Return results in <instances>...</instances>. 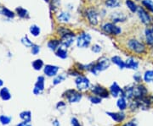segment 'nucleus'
Segmentation results:
<instances>
[{
  "label": "nucleus",
  "mask_w": 153,
  "mask_h": 126,
  "mask_svg": "<svg viewBox=\"0 0 153 126\" xmlns=\"http://www.w3.org/2000/svg\"><path fill=\"white\" fill-rule=\"evenodd\" d=\"M136 1H140V0H136Z\"/></svg>",
  "instance_id": "obj_48"
},
{
  "label": "nucleus",
  "mask_w": 153,
  "mask_h": 126,
  "mask_svg": "<svg viewBox=\"0 0 153 126\" xmlns=\"http://www.w3.org/2000/svg\"><path fill=\"white\" fill-rule=\"evenodd\" d=\"M122 88L118 86V84L117 82H114L111 86H110V93L113 97H117L119 95H122Z\"/></svg>",
  "instance_id": "obj_17"
},
{
  "label": "nucleus",
  "mask_w": 153,
  "mask_h": 126,
  "mask_svg": "<svg viewBox=\"0 0 153 126\" xmlns=\"http://www.w3.org/2000/svg\"><path fill=\"white\" fill-rule=\"evenodd\" d=\"M92 37L89 33L82 32L81 33L76 40V47L79 48H86L91 43Z\"/></svg>",
  "instance_id": "obj_3"
},
{
  "label": "nucleus",
  "mask_w": 153,
  "mask_h": 126,
  "mask_svg": "<svg viewBox=\"0 0 153 126\" xmlns=\"http://www.w3.org/2000/svg\"><path fill=\"white\" fill-rule=\"evenodd\" d=\"M143 79L146 83L153 82V70H147L145 72Z\"/></svg>",
  "instance_id": "obj_26"
},
{
  "label": "nucleus",
  "mask_w": 153,
  "mask_h": 126,
  "mask_svg": "<svg viewBox=\"0 0 153 126\" xmlns=\"http://www.w3.org/2000/svg\"><path fill=\"white\" fill-rule=\"evenodd\" d=\"M30 32H31V34L33 35V37H38V36L40 35L41 30H40V27L38 26L37 25H33L30 27Z\"/></svg>",
  "instance_id": "obj_28"
},
{
  "label": "nucleus",
  "mask_w": 153,
  "mask_h": 126,
  "mask_svg": "<svg viewBox=\"0 0 153 126\" xmlns=\"http://www.w3.org/2000/svg\"><path fill=\"white\" fill-rule=\"evenodd\" d=\"M44 66V62L42 59H37V60L33 61V67L35 70H40Z\"/></svg>",
  "instance_id": "obj_30"
},
{
  "label": "nucleus",
  "mask_w": 153,
  "mask_h": 126,
  "mask_svg": "<svg viewBox=\"0 0 153 126\" xmlns=\"http://www.w3.org/2000/svg\"><path fill=\"white\" fill-rule=\"evenodd\" d=\"M66 100L71 103H76L80 102V100L82 99V94L79 92H77L76 90H68L66 92Z\"/></svg>",
  "instance_id": "obj_7"
},
{
  "label": "nucleus",
  "mask_w": 153,
  "mask_h": 126,
  "mask_svg": "<svg viewBox=\"0 0 153 126\" xmlns=\"http://www.w3.org/2000/svg\"><path fill=\"white\" fill-rule=\"evenodd\" d=\"M125 4L127 8L131 11L132 13H135L138 10V6H137L136 3L133 0H125Z\"/></svg>",
  "instance_id": "obj_24"
},
{
  "label": "nucleus",
  "mask_w": 153,
  "mask_h": 126,
  "mask_svg": "<svg viewBox=\"0 0 153 126\" xmlns=\"http://www.w3.org/2000/svg\"><path fill=\"white\" fill-rule=\"evenodd\" d=\"M44 1H45V2H47V3H49V0H44Z\"/></svg>",
  "instance_id": "obj_47"
},
{
  "label": "nucleus",
  "mask_w": 153,
  "mask_h": 126,
  "mask_svg": "<svg viewBox=\"0 0 153 126\" xmlns=\"http://www.w3.org/2000/svg\"><path fill=\"white\" fill-rule=\"evenodd\" d=\"M91 49H92V51H93L94 53H100V51L102 50V48H101V46L99 45V44H94V45H93V47H92Z\"/></svg>",
  "instance_id": "obj_38"
},
{
  "label": "nucleus",
  "mask_w": 153,
  "mask_h": 126,
  "mask_svg": "<svg viewBox=\"0 0 153 126\" xmlns=\"http://www.w3.org/2000/svg\"><path fill=\"white\" fill-rule=\"evenodd\" d=\"M71 124L72 126H81L80 125V124H79V122H78V120L76 119V118H72V119H71Z\"/></svg>",
  "instance_id": "obj_41"
},
{
  "label": "nucleus",
  "mask_w": 153,
  "mask_h": 126,
  "mask_svg": "<svg viewBox=\"0 0 153 126\" xmlns=\"http://www.w3.org/2000/svg\"><path fill=\"white\" fill-rule=\"evenodd\" d=\"M111 61L106 57H101L100 59H99V60L95 64H94L92 65L89 71H91V73H93L94 75H96L99 72L104 71L105 70H107L111 65Z\"/></svg>",
  "instance_id": "obj_1"
},
{
  "label": "nucleus",
  "mask_w": 153,
  "mask_h": 126,
  "mask_svg": "<svg viewBox=\"0 0 153 126\" xmlns=\"http://www.w3.org/2000/svg\"><path fill=\"white\" fill-rule=\"evenodd\" d=\"M147 94V90L146 86H144L142 85H139L135 86H132V95H133V98L137 99L144 97H146V95Z\"/></svg>",
  "instance_id": "obj_8"
},
{
  "label": "nucleus",
  "mask_w": 153,
  "mask_h": 126,
  "mask_svg": "<svg viewBox=\"0 0 153 126\" xmlns=\"http://www.w3.org/2000/svg\"><path fill=\"white\" fill-rule=\"evenodd\" d=\"M75 84L78 91H86L90 86L89 80L86 76L81 75L76 77V79L75 80Z\"/></svg>",
  "instance_id": "obj_5"
},
{
  "label": "nucleus",
  "mask_w": 153,
  "mask_h": 126,
  "mask_svg": "<svg viewBox=\"0 0 153 126\" xmlns=\"http://www.w3.org/2000/svg\"><path fill=\"white\" fill-rule=\"evenodd\" d=\"M138 16L140 18V21L142 22L144 25H150L152 22V18L150 16V15L148 14V12L142 7H139L138 8Z\"/></svg>",
  "instance_id": "obj_9"
},
{
  "label": "nucleus",
  "mask_w": 153,
  "mask_h": 126,
  "mask_svg": "<svg viewBox=\"0 0 153 126\" xmlns=\"http://www.w3.org/2000/svg\"><path fill=\"white\" fill-rule=\"evenodd\" d=\"M44 90V78L43 76H39L38 78V81L35 84V87L33 92L36 95L41 94Z\"/></svg>",
  "instance_id": "obj_14"
},
{
  "label": "nucleus",
  "mask_w": 153,
  "mask_h": 126,
  "mask_svg": "<svg viewBox=\"0 0 153 126\" xmlns=\"http://www.w3.org/2000/svg\"><path fill=\"white\" fill-rule=\"evenodd\" d=\"M55 55L60 58L61 59H66L68 58V52H67V48L66 47L60 45V47L57 48V50L55 51Z\"/></svg>",
  "instance_id": "obj_18"
},
{
  "label": "nucleus",
  "mask_w": 153,
  "mask_h": 126,
  "mask_svg": "<svg viewBox=\"0 0 153 126\" xmlns=\"http://www.w3.org/2000/svg\"><path fill=\"white\" fill-rule=\"evenodd\" d=\"M125 68L128 70H137L139 68V62L136 61L134 58H128L125 61Z\"/></svg>",
  "instance_id": "obj_15"
},
{
  "label": "nucleus",
  "mask_w": 153,
  "mask_h": 126,
  "mask_svg": "<svg viewBox=\"0 0 153 126\" xmlns=\"http://www.w3.org/2000/svg\"><path fill=\"white\" fill-rule=\"evenodd\" d=\"M70 19H71V15L68 12H66V11L60 12V13H59V15H57V20L60 23H68Z\"/></svg>",
  "instance_id": "obj_20"
},
{
  "label": "nucleus",
  "mask_w": 153,
  "mask_h": 126,
  "mask_svg": "<svg viewBox=\"0 0 153 126\" xmlns=\"http://www.w3.org/2000/svg\"><path fill=\"white\" fill-rule=\"evenodd\" d=\"M106 114L109 115L115 122L121 123L125 119V114L123 113H111V112H106Z\"/></svg>",
  "instance_id": "obj_19"
},
{
  "label": "nucleus",
  "mask_w": 153,
  "mask_h": 126,
  "mask_svg": "<svg viewBox=\"0 0 153 126\" xmlns=\"http://www.w3.org/2000/svg\"><path fill=\"white\" fill-rule=\"evenodd\" d=\"M127 47L130 51L135 53L137 54H142L146 51V48L145 44L143 43L142 42H140L139 40L134 38L129 39L127 42Z\"/></svg>",
  "instance_id": "obj_2"
},
{
  "label": "nucleus",
  "mask_w": 153,
  "mask_h": 126,
  "mask_svg": "<svg viewBox=\"0 0 153 126\" xmlns=\"http://www.w3.org/2000/svg\"><path fill=\"white\" fill-rule=\"evenodd\" d=\"M21 118L25 122H29L31 120V113L30 112H23L21 114Z\"/></svg>",
  "instance_id": "obj_35"
},
{
  "label": "nucleus",
  "mask_w": 153,
  "mask_h": 126,
  "mask_svg": "<svg viewBox=\"0 0 153 126\" xmlns=\"http://www.w3.org/2000/svg\"><path fill=\"white\" fill-rule=\"evenodd\" d=\"M40 52V47L38 45H33L32 47V53L34 55H37Z\"/></svg>",
  "instance_id": "obj_39"
},
{
  "label": "nucleus",
  "mask_w": 153,
  "mask_h": 126,
  "mask_svg": "<svg viewBox=\"0 0 153 126\" xmlns=\"http://www.w3.org/2000/svg\"><path fill=\"white\" fill-rule=\"evenodd\" d=\"M134 81H136V82H140V81H141V76L140 75H134Z\"/></svg>",
  "instance_id": "obj_42"
},
{
  "label": "nucleus",
  "mask_w": 153,
  "mask_h": 126,
  "mask_svg": "<svg viewBox=\"0 0 153 126\" xmlns=\"http://www.w3.org/2000/svg\"><path fill=\"white\" fill-rule=\"evenodd\" d=\"M65 79H66V75H65L64 74L59 75H56L55 78V80L53 81V84H54V85H58V84H60V83H61L62 81H64Z\"/></svg>",
  "instance_id": "obj_34"
},
{
  "label": "nucleus",
  "mask_w": 153,
  "mask_h": 126,
  "mask_svg": "<svg viewBox=\"0 0 153 126\" xmlns=\"http://www.w3.org/2000/svg\"><path fill=\"white\" fill-rule=\"evenodd\" d=\"M22 42L23 43V45H25L26 47H28V48L33 46V43L32 42V41H30V39L28 38L27 37H24L22 39Z\"/></svg>",
  "instance_id": "obj_37"
},
{
  "label": "nucleus",
  "mask_w": 153,
  "mask_h": 126,
  "mask_svg": "<svg viewBox=\"0 0 153 126\" xmlns=\"http://www.w3.org/2000/svg\"><path fill=\"white\" fill-rule=\"evenodd\" d=\"M123 126H135V125H134V121H131V122H129V123H128V124H125Z\"/></svg>",
  "instance_id": "obj_43"
},
{
  "label": "nucleus",
  "mask_w": 153,
  "mask_h": 126,
  "mask_svg": "<svg viewBox=\"0 0 153 126\" xmlns=\"http://www.w3.org/2000/svg\"><path fill=\"white\" fill-rule=\"evenodd\" d=\"M70 32H71V30L68 29V28L65 27V26H60V27L57 28V33H58V35H60V37Z\"/></svg>",
  "instance_id": "obj_29"
},
{
  "label": "nucleus",
  "mask_w": 153,
  "mask_h": 126,
  "mask_svg": "<svg viewBox=\"0 0 153 126\" xmlns=\"http://www.w3.org/2000/svg\"><path fill=\"white\" fill-rule=\"evenodd\" d=\"M2 85H3V81H1V80H0V86H2Z\"/></svg>",
  "instance_id": "obj_46"
},
{
  "label": "nucleus",
  "mask_w": 153,
  "mask_h": 126,
  "mask_svg": "<svg viewBox=\"0 0 153 126\" xmlns=\"http://www.w3.org/2000/svg\"><path fill=\"white\" fill-rule=\"evenodd\" d=\"M89 101L94 104H98L101 103V97H100L98 96H91L89 97Z\"/></svg>",
  "instance_id": "obj_36"
},
{
  "label": "nucleus",
  "mask_w": 153,
  "mask_h": 126,
  "mask_svg": "<svg viewBox=\"0 0 153 126\" xmlns=\"http://www.w3.org/2000/svg\"><path fill=\"white\" fill-rule=\"evenodd\" d=\"M117 108L121 111H123V110L126 109V108H127V101H126V98L124 97H121L120 98L117 100Z\"/></svg>",
  "instance_id": "obj_25"
},
{
  "label": "nucleus",
  "mask_w": 153,
  "mask_h": 126,
  "mask_svg": "<svg viewBox=\"0 0 153 126\" xmlns=\"http://www.w3.org/2000/svg\"><path fill=\"white\" fill-rule=\"evenodd\" d=\"M91 92L94 94H95L96 96H98L101 98H106L109 97V92L107 91V89H105L103 86H100V85H96V86H93Z\"/></svg>",
  "instance_id": "obj_10"
},
{
  "label": "nucleus",
  "mask_w": 153,
  "mask_h": 126,
  "mask_svg": "<svg viewBox=\"0 0 153 126\" xmlns=\"http://www.w3.org/2000/svg\"><path fill=\"white\" fill-rule=\"evenodd\" d=\"M0 96L3 98V100H9L11 96L7 88H3L0 92Z\"/></svg>",
  "instance_id": "obj_31"
},
{
  "label": "nucleus",
  "mask_w": 153,
  "mask_h": 126,
  "mask_svg": "<svg viewBox=\"0 0 153 126\" xmlns=\"http://www.w3.org/2000/svg\"><path fill=\"white\" fill-rule=\"evenodd\" d=\"M101 30L106 34L112 35V36H118L122 33V28L116 26L114 23H105L104 25H102Z\"/></svg>",
  "instance_id": "obj_4"
},
{
  "label": "nucleus",
  "mask_w": 153,
  "mask_h": 126,
  "mask_svg": "<svg viewBox=\"0 0 153 126\" xmlns=\"http://www.w3.org/2000/svg\"><path fill=\"white\" fill-rule=\"evenodd\" d=\"M17 13H18V15L22 18H27L28 17V12L27 10H26L25 9H23L22 7H19L16 9Z\"/></svg>",
  "instance_id": "obj_33"
},
{
  "label": "nucleus",
  "mask_w": 153,
  "mask_h": 126,
  "mask_svg": "<svg viewBox=\"0 0 153 126\" xmlns=\"http://www.w3.org/2000/svg\"><path fill=\"white\" fill-rule=\"evenodd\" d=\"M145 37H146V43L153 47V26L147 27L145 31Z\"/></svg>",
  "instance_id": "obj_16"
},
{
  "label": "nucleus",
  "mask_w": 153,
  "mask_h": 126,
  "mask_svg": "<svg viewBox=\"0 0 153 126\" xmlns=\"http://www.w3.org/2000/svg\"><path fill=\"white\" fill-rule=\"evenodd\" d=\"M60 38H61L60 39L61 45L66 47V48H68L73 44L74 41H75V34L71 32L68 33V34H66L65 36L61 37Z\"/></svg>",
  "instance_id": "obj_11"
},
{
  "label": "nucleus",
  "mask_w": 153,
  "mask_h": 126,
  "mask_svg": "<svg viewBox=\"0 0 153 126\" xmlns=\"http://www.w3.org/2000/svg\"><path fill=\"white\" fill-rule=\"evenodd\" d=\"M0 120H1V122H2L4 125H7V124H9V123H10V118L6 117V116H1V117H0Z\"/></svg>",
  "instance_id": "obj_40"
},
{
  "label": "nucleus",
  "mask_w": 153,
  "mask_h": 126,
  "mask_svg": "<svg viewBox=\"0 0 153 126\" xmlns=\"http://www.w3.org/2000/svg\"><path fill=\"white\" fill-rule=\"evenodd\" d=\"M0 14L5 15V16L9 17V18H13L14 17V13L10 11V10L6 9V8H0Z\"/></svg>",
  "instance_id": "obj_32"
},
{
  "label": "nucleus",
  "mask_w": 153,
  "mask_h": 126,
  "mask_svg": "<svg viewBox=\"0 0 153 126\" xmlns=\"http://www.w3.org/2000/svg\"><path fill=\"white\" fill-rule=\"evenodd\" d=\"M86 17H87L88 21L91 26H95L98 25V12L95 10V9L88 8L86 10Z\"/></svg>",
  "instance_id": "obj_6"
},
{
  "label": "nucleus",
  "mask_w": 153,
  "mask_h": 126,
  "mask_svg": "<svg viewBox=\"0 0 153 126\" xmlns=\"http://www.w3.org/2000/svg\"><path fill=\"white\" fill-rule=\"evenodd\" d=\"M110 19L112 21L114 24L117 23H121V22H124L127 20V15L123 12L121 11H115L113 13H111Z\"/></svg>",
  "instance_id": "obj_12"
},
{
  "label": "nucleus",
  "mask_w": 153,
  "mask_h": 126,
  "mask_svg": "<svg viewBox=\"0 0 153 126\" xmlns=\"http://www.w3.org/2000/svg\"><path fill=\"white\" fill-rule=\"evenodd\" d=\"M60 68L56 65H52V64H47L44 67V74L49 77L56 76Z\"/></svg>",
  "instance_id": "obj_13"
},
{
  "label": "nucleus",
  "mask_w": 153,
  "mask_h": 126,
  "mask_svg": "<svg viewBox=\"0 0 153 126\" xmlns=\"http://www.w3.org/2000/svg\"><path fill=\"white\" fill-rule=\"evenodd\" d=\"M17 126H30L27 124V122H24V123H22V124H20V125H18Z\"/></svg>",
  "instance_id": "obj_44"
},
{
  "label": "nucleus",
  "mask_w": 153,
  "mask_h": 126,
  "mask_svg": "<svg viewBox=\"0 0 153 126\" xmlns=\"http://www.w3.org/2000/svg\"><path fill=\"white\" fill-rule=\"evenodd\" d=\"M53 125H54L55 126H60V123H59L57 120H55L54 122H53Z\"/></svg>",
  "instance_id": "obj_45"
},
{
  "label": "nucleus",
  "mask_w": 153,
  "mask_h": 126,
  "mask_svg": "<svg viewBox=\"0 0 153 126\" xmlns=\"http://www.w3.org/2000/svg\"><path fill=\"white\" fill-rule=\"evenodd\" d=\"M143 6L153 14V1L152 0H142Z\"/></svg>",
  "instance_id": "obj_27"
},
{
  "label": "nucleus",
  "mask_w": 153,
  "mask_h": 126,
  "mask_svg": "<svg viewBox=\"0 0 153 126\" xmlns=\"http://www.w3.org/2000/svg\"><path fill=\"white\" fill-rule=\"evenodd\" d=\"M105 4L110 9H115V8H119L122 4L119 0H105Z\"/></svg>",
  "instance_id": "obj_23"
},
{
  "label": "nucleus",
  "mask_w": 153,
  "mask_h": 126,
  "mask_svg": "<svg viewBox=\"0 0 153 126\" xmlns=\"http://www.w3.org/2000/svg\"><path fill=\"white\" fill-rule=\"evenodd\" d=\"M60 45H61V42L59 39H51L48 42V48L53 52H55Z\"/></svg>",
  "instance_id": "obj_21"
},
{
  "label": "nucleus",
  "mask_w": 153,
  "mask_h": 126,
  "mask_svg": "<svg viewBox=\"0 0 153 126\" xmlns=\"http://www.w3.org/2000/svg\"><path fill=\"white\" fill-rule=\"evenodd\" d=\"M111 61L113 64H115L116 65L118 66L119 69H121V70H123V69L125 68V61L123 60L122 58L119 57V56H117V55H116V56H113V57L111 58Z\"/></svg>",
  "instance_id": "obj_22"
}]
</instances>
